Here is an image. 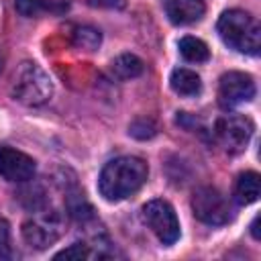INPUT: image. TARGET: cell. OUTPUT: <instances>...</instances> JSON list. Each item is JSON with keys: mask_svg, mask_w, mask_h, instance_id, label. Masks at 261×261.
<instances>
[{"mask_svg": "<svg viewBox=\"0 0 261 261\" xmlns=\"http://www.w3.org/2000/svg\"><path fill=\"white\" fill-rule=\"evenodd\" d=\"M218 35L224 45L230 49L245 53V55H257L261 49V24L255 16H251L245 10L232 8L224 10L218 18Z\"/></svg>", "mask_w": 261, "mask_h": 261, "instance_id": "7a4b0ae2", "label": "cell"}, {"mask_svg": "<svg viewBox=\"0 0 261 261\" xmlns=\"http://www.w3.org/2000/svg\"><path fill=\"white\" fill-rule=\"evenodd\" d=\"M10 255V228L8 222L0 216V257Z\"/></svg>", "mask_w": 261, "mask_h": 261, "instance_id": "d6986e66", "label": "cell"}, {"mask_svg": "<svg viewBox=\"0 0 261 261\" xmlns=\"http://www.w3.org/2000/svg\"><path fill=\"white\" fill-rule=\"evenodd\" d=\"M12 96L24 106H43L53 96V82L41 65L22 61L12 77Z\"/></svg>", "mask_w": 261, "mask_h": 261, "instance_id": "3957f363", "label": "cell"}, {"mask_svg": "<svg viewBox=\"0 0 261 261\" xmlns=\"http://www.w3.org/2000/svg\"><path fill=\"white\" fill-rule=\"evenodd\" d=\"M69 4H71V0H14L16 12L27 18L39 16L41 12L63 14L69 8Z\"/></svg>", "mask_w": 261, "mask_h": 261, "instance_id": "7c38bea8", "label": "cell"}, {"mask_svg": "<svg viewBox=\"0 0 261 261\" xmlns=\"http://www.w3.org/2000/svg\"><path fill=\"white\" fill-rule=\"evenodd\" d=\"M192 210L198 220L210 226H220L232 220V206L216 188H198L192 196Z\"/></svg>", "mask_w": 261, "mask_h": 261, "instance_id": "5b68a950", "label": "cell"}, {"mask_svg": "<svg viewBox=\"0 0 261 261\" xmlns=\"http://www.w3.org/2000/svg\"><path fill=\"white\" fill-rule=\"evenodd\" d=\"M37 171V163L31 155L14 149V147H0V177L14 184H24L33 179Z\"/></svg>", "mask_w": 261, "mask_h": 261, "instance_id": "9c48e42d", "label": "cell"}, {"mask_svg": "<svg viewBox=\"0 0 261 261\" xmlns=\"http://www.w3.org/2000/svg\"><path fill=\"white\" fill-rule=\"evenodd\" d=\"M149 167L141 157L122 155L108 161L98 177V192L108 202H120L137 194L147 181Z\"/></svg>", "mask_w": 261, "mask_h": 261, "instance_id": "6da1fadb", "label": "cell"}, {"mask_svg": "<svg viewBox=\"0 0 261 261\" xmlns=\"http://www.w3.org/2000/svg\"><path fill=\"white\" fill-rule=\"evenodd\" d=\"M128 133H130L135 139H141V141H145V139H151V137H155V133H157V126H155V122H153V120H147V118H139V120H135V122L128 126Z\"/></svg>", "mask_w": 261, "mask_h": 261, "instance_id": "ac0fdd59", "label": "cell"}, {"mask_svg": "<svg viewBox=\"0 0 261 261\" xmlns=\"http://www.w3.org/2000/svg\"><path fill=\"white\" fill-rule=\"evenodd\" d=\"M255 92V82L245 71H226L218 80V102L224 108H232L253 100Z\"/></svg>", "mask_w": 261, "mask_h": 261, "instance_id": "ba28073f", "label": "cell"}, {"mask_svg": "<svg viewBox=\"0 0 261 261\" xmlns=\"http://www.w3.org/2000/svg\"><path fill=\"white\" fill-rule=\"evenodd\" d=\"M169 86L177 96L184 98H194L202 92V80L194 69L188 67H177L169 75Z\"/></svg>", "mask_w": 261, "mask_h": 261, "instance_id": "8fae6325", "label": "cell"}, {"mask_svg": "<svg viewBox=\"0 0 261 261\" xmlns=\"http://www.w3.org/2000/svg\"><path fill=\"white\" fill-rule=\"evenodd\" d=\"M102 43V35L94 27H77L73 33V45L86 51H96Z\"/></svg>", "mask_w": 261, "mask_h": 261, "instance_id": "2e32d148", "label": "cell"}, {"mask_svg": "<svg viewBox=\"0 0 261 261\" xmlns=\"http://www.w3.org/2000/svg\"><path fill=\"white\" fill-rule=\"evenodd\" d=\"M251 234H253L255 241L261 239V234H259V216H255V220H253V224H251Z\"/></svg>", "mask_w": 261, "mask_h": 261, "instance_id": "44dd1931", "label": "cell"}, {"mask_svg": "<svg viewBox=\"0 0 261 261\" xmlns=\"http://www.w3.org/2000/svg\"><path fill=\"white\" fill-rule=\"evenodd\" d=\"M253 120L243 114H224L214 124V135L228 153L245 151L253 137Z\"/></svg>", "mask_w": 261, "mask_h": 261, "instance_id": "52a82bcc", "label": "cell"}, {"mask_svg": "<svg viewBox=\"0 0 261 261\" xmlns=\"http://www.w3.org/2000/svg\"><path fill=\"white\" fill-rule=\"evenodd\" d=\"M110 71L118 80H133L145 71V63L141 57H137L133 53H122L110 63Z\"/></svg>", "mask_w": 261, "mask_h": 261, "instance_id": "5bb4252c", "label": "cell"}, {"mask_svg": "<svg viewBox=\"0 0 261 261\" xmlns=\"http://www.w3.org/2000/svg\"><path fill=\"white\" fill-rule=\"evenodd\" d=\"M92 8H108V10H120L126 6V0H86Z\"/></svg>", "mask_w": 261, "mask_h": 261, "instance_id": "ffe728a7", "label": "cell"}, {"mask_svg": "<svg viewBox=\"0 0 261 261\" xmlns=\"http://www.w3.org/2000/svg\"><path fill=\"white\" fill-rule=\"evenodd\" d=\"M165 12L173 24H192L204 16L206 4L204 0H169Z\"/></svg>", "mask_w": 261, "mask_h": 261, "instance_id": "30bf717a", "label": "cell"}, {"mask_svg": "<svg viewBox=\"0 0 261 261\" xmlns=\"http://www.w3.org/2000/svg\"><path fill=\"white\" fill-rule=\"evenodd\" d=\"M261 194V177L257 171H245L239 175L237 184H234V200L243 206L253 204L259 200Z\"/></svg>", "mask_w": 261, "mask_h": 261, "instance_id": "4fadbf2b", "label": "cell"}, {"mask_svg": "<svg viewBox=\"0 0 261 261\" xmlns=\"http://www.w3.org/2000/svg\"><path fill=\"white\" fill-rule=\"evenodd\" d=\"M143 220L163 245H173L179 239V220L167 200H151L143 206Z\"/></svg>", "mask_w": 261, "mask_h": 261, "instance_id": "8992f818", "label": "cell"}, {"mask_svg": "<svg viewBox=\"0 0 261 261\" xmlns=\"http://www.w3.org/2000/svg\"><path fill=\"white\" fill-rule=\"evenodd\" d=\"M0 71H2V51H0Z\"/></svg>", "mask_w": 261, "mask_h": 261, "instance_id": "7402d4cb", "label": "cell"}, {"mask_svg": "<svg viewBox=\"0 0 261 261\" xmlns=\"http://www.w3.org/2000/svg\"><path fill=\"white\" fill-rule=\"evenodd\" d=\"M179 53L186 61L190 63H204L210 59V49L208 45L202 41V39H196V37H184L179 39Z\"/></svg>", "mask_w": 261, "mask_h": 261, "instance_id": "9a60e30c", "label": "cell"}, {"mask_svg": "<svg viewBox=\"0 0 261 261\" xmlns=\"http://www.w3.org/2000/svg\"><path fill=\"white\" fill-rule=\"evenodd\" d=\"M67 210H69V214H71L75 220H82V222L94 216V214H92L94 210H92L90 202H88V200L84 198V194H80V192L67 196Z\"/></svg>", "mask_w": 261, "mask_h": 261, "instance_id": "e0dca14e", "label": "cell"}, {"mask_svg": "<svg viewBox=\"0 0 261 261\" xmlns=\"http://www.w3.org/2000/svg\"><path fill=\"white\" fill-rule=\"evenodd\" d=\"M65 220L55 208H37L22 222V239L35 249H47L61 239Z\"/></svg>", "mask_w": 261, "mask_h": 261, "instance_id": "277c9868", "label": "cell"}]
</instances>
